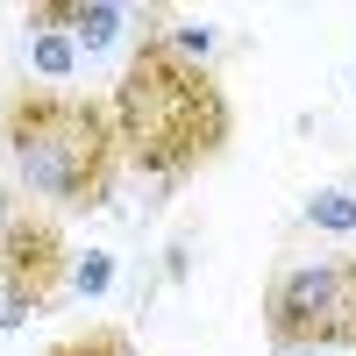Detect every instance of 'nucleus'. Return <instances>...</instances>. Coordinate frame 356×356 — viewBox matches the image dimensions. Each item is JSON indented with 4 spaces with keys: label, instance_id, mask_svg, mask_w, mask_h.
<instances>
[{
    "label": "nucleus",
    "instance_id": "obj_1",
    "mask_svg": "<svg viewBox=\"0 0 356 356\" xmlns=\"http://www.w3.org/2000/svg\"><path fill=\"white\" fill-rule=\"evenodd\" d=\"M114 129H122V164L178 193L228 150L235 107L207 65H186L171 50L164 29H143V43L122 65V86H114Z\"/></svg>",
    "mask_w": 356,
    "mask_h": 356
},
{
    "label": "nucleus",
    "instance_id": "obj_2",
    "mask_svg": "<svg viewBox=\"0 0 356 356\" xmlns=\"http://www.w3.org/2000/svg\"><path fill=\"white\" fill-rule=\"evenodd\" d=\"M0 143H8L15 186L65 214H100L122 178V129L114 100L65 93V86H8L0 100Z\"/></svg>",
    "mask_w": 356,
    "mask_h": 356
},
{
    "label": "nucleus",
    "instance_id": "obj_3",
    "mask_svg": "<svg viewBox=\"0 0 356 356\" xmlns=\"http://www.w3.org/2000/svg\"><path fill=\"white\" fill-rule=\"evenodd\" d=\"M72 235L65 221L50 214V207H29V200H8V214H0V328H22L29 314H50L57 300L72 292Z\"/></svg>",
    "mask_w": 356,
    "mask_h": 356
},
{
    "label": "nucleus",
    "instance_id": "obj_4",
    "mask_svg": "<svg viewBox=\"0 0 356 356\" xmlns=\"http://www.w3.org/2000/svg\"><path fill=\"white\" fill-rule=\"evenodd\" d=\"M271 349H335V264H285L264 285Z\"/></svg>",
    "mask_w": 356,
    "mask_h": 356
},
{
    "label": "nucleus",
    "instance_id": "obj_5",
    "mask_svg": "<svg viewBox=\"0 0 356 356\" xmlns=\"http://www.w3.org/2000/svg\"><path fill=\"white\" fill-rule=\"evenodd\" d=\"M43 356H136V335L122 328V321H93V328H72V335H57Z\"/></svg>",
    "mask_w": 356,
    "mask_h": 356
},
{
    "label": "nucleus",
    "instance_id": "obj_6",
    "mask_svg": "<svg viewBox=\"0 0 356 356\" xmlns=\"http://www.w3.org/2000/svg\"><path fill=\"white\" fill-rule=\"evenodd\" d=\"M29 57H36V79L65 86V79L79 72V36H72V29H36V43H29Z\"/></svg>",
    "mask_w": 356,
    "mask_h": 356
},
{
    "label": "nucleus",
    "instance_id": "obj_7",
    "mask_svg": "<svg viewBox=\"0 0 356 356\" xmlns=\"http://www.w3.org/2000/svg\"><path fill=\"white\" fill-rule=\"evenodd\" d=\"M307 228H321V235H356V193H342V186H321V193H307Z\"/></svg>",
    "mask_w": 356,
    "mask_h": 356
},
{
    "label": "nucleus",
    "instance_id": "obj_8",
    "mask_svg": "<svg viewBox=\"0 0 356 356\" xmlns=\"http://www.w3.org/2000/svg\"><path fill=\"white\" fill-rule=\"evenodd\" d=\"M122 29H129V15L114 8V0H79V22H72V36H79L86 50H114V43H122Z\"/></svg>",
    "mask_w": 356,
    "mask_h": 356
},
{
    "label": "nucleus",
    "instance_id": "obj_9",
    "mask_svg": "<svg viewBox=\"0 0 356 356\" xmlns=\"http://www.w3.org/2000/svg\"><path fill=\"white\" fill-rule=\"evenodd\" d=\"M335 349H356V257L335 264Z\"/></svg>",
    "mask_w": 356,
    "mask_h": 356
},
{
    "label": "nucleus",
    "instance_id": "obj_10",
    "mask_svg": "<svg viewBox=\"0 0 356 356\" xmlns=\"http://www.w3.org/2000/svg\"><path fill=\"white\" fill-rule=\"evenodd\" d=\"M107 285H114V257H107V250H86V257L72 264V300H100Z\"/></svg>",
    "mask_w": 356,
    "mask_h": 356
},
{
    "label": "nucleus",
    "instance_id": "obj_11",
    "mask_svg": "<svg viewBox=\"0 0 356 356\" xmlns=\"http://www.w3.org/2000/svg\"><path fill=\"white\" fill-rule=\"evenodd\" d=\"M164 36H171V50L186 57V65H207V57H214V22H164Z\"/></svg>",
    "mask_w": 356,
    "mask_h": 356
},
{
    "label": "nucleus",
    "instance_id": "obj_12",
    "mask_svg": "<svg viewBox=\"0 0 356 356\" xmlns=\"http://www.w3.org/2000/svg\"><path fill=\"white\" fill-rule=\"evenodd\" d=\"M278 356H321V349H278Z\"/></svg>",
    "mask_w": 356,
    "mask_h": 356
},
{
    "label": "nucleus",
    "instance_id": "obj_13",
    "mask_svg": "<svg viewBox=\"0 0 356 356\" xmlns=\"http://www.w3.org/2000/svg\"><path fill=\"white\" fill-rule=\"evenodd\" d=\"M349 86H356V65H349Z\"/></svg>",
    "mask_w": 356,
    "mask_h": 356
}]
</instances>
